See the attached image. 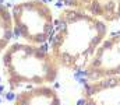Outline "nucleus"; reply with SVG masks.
<instances>
[{
	"instance_id": "obj_7",
	"label": "nucleus",
	"mask_w": 120,
	"mask_h": 105,
	"mask_svg": "<svg viewBox=\"0 0 120 105\" xmlns=\"http://www.w3.org/2000/svg\"><path fill=\"white\" fill-rule=\"evenodd\" d=\"M13 31L14 23L8 6L0 4V52L8 48V43L13 38Z\"/></svg>"
},
{
	"instance_id": "obj_6",
	"label": "nucleus",
	"mask_w": 120,
	"mask_h": 105,
	"mask_svg": "<svg viewBox=\"0 0 120 105\" xmlns=\"http://www.w3.org/2000/svg\"><path fill=\"white\" fill-rule=\"evenodd\" d=\"M13 105H61V101L52 87L38 86L17 94Z\"/></svg>"
},
{
	"instance_id": "obj_3",
	"label": "nucleus",
	"mask_w": 120,
	"mask_h": 105,
	"mask_svg": "<svg viewBox=\"0 0 120 105\" xmlns=\"http://www.w3.org/2000/svg\"><path fill=\"white\" fill-rule=\"evenodd\" d=\"M11 16L14 23L13 38H22L31 45H43L53 34V14L50 7L42 0H28L15 4Z\"/></svg>"
},
{
	"instance_id": "obj_4",
	"label": "nucleus",
	"mask_w": 120,
	"mask_h": 105,
	"mask_svg": "<svg viewBox=\"0 0 120 105\" xmlns=\"http://www.w3.org/2000/svg\"><path fill=\"white\" fill-rule=\"evenodd\" d=\"M82 71L87 81L120 76V32L102 41Z\"/></svg>"
},
{
	"instance_id": "obj_9",
	"label": "nucleus",
	"mask_w": 120,
	"mask_h": 105,
	"mask_svg": "<svg viewBox=\"0 0 120 105\" xmlns=\"http://www.w3.org/2000/svg\"><path fill=\"white\" fill-rule=\"evenodd\" d=\"M11 1H14V0H11Z\"/></svg>"
},
{
	"instance_id": "obj_5",
	"label": "nucleus",
	"mask_w": 120,
	"mask_h": 105,
	"mask_svg": "<svg viewBox=\"0 0 120 105\" xmlns=\"http://www.w3.org/2000/svg\"><path fill=\"white\" fill-rule=\"evenodd\" d=\"M85 105H120V76L84 83Z\"/></svg>"
},
{
	"instance_id": "obj_1",
	"label": "nucleus",
	"mask_w": 120,
	"mask_h": 105,
	"mask_svg": "<svg viewBox=\"0 0 120 105\" xmlns=\"http://www.w3.org/2000/svg\"><path fill=\"white\" fill-rule=\"evenodd\" d=\"M106 34L108 27L103 20L84 10L67 8L56 21L49 49L59 66L74 71L84 70Z\"/></svg>"
},
{
	"instance_id": "obj_8",
	"label": "nucleus",
	"mask_w": 120,
	"mask_h": 105,
	"mask_svg": "<svg viewBox=\"0 0 120 105\" xmlns=\"http://www.w3.org/2000/svg\"><path fill=\"white\" fill-rule=\"evenodd\" d=\"M14 98H15V95L13 94V91H10V93L7 94V100H8V101H14Z\"/></svg>"
},
{
	"instance_id": "obj_2",
	"label": "nucleus",
	"mask_w": 120,
	"mask_h": 105,
	"mask_svg": "<svg viewBox=\"0 0 120 105\" xmlns=\"http://www.w3.org/2000/svg\"><path fill=\"white\" fill-rule=\"evenodd\" d=\"M1 60L3 74L11 91L22 86H46L59 74L60 66L46 43H13L4 51Z\"/></svg>"
}]
</instances>
